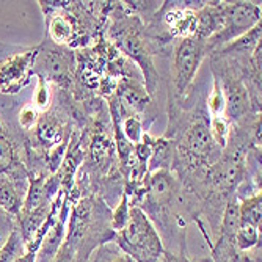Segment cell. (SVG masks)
<instances>
[{"label": "cell", "mask_w": 262, "mask_h": 262, "mask_svg": "<svg viewBox=\"0 0 262 262\" xmlns=\"http://www.w3.org/2000/svg\"><path fill=\"white\" fill-rule=\"evenodd\" d=\"M115 242L135 262H159L163 253L162 239L154 223L137 206L130 207V219L123 231L115 234Z\"/></svg>", "instance_id": "6da1fadb"}, {"label": "cell", "mask_w": 262, "mask_h": 262, "mask_svg": "<svg viewBox=\"0 0 262 262\" xmlns=\"http://www.w3.org/2000/svg\"><path fill=\"white\" fill-rule=\"evenodd\" d=\"M260 22V5L256 2H222V26L206 41L207 49L223 47L239 39Z\"/></svg>", "instance_id": "7a4b0ae2"}, {"label": "cell", "mask_w": 262, "mask_h": 262, "mask_svg": "<svg viewBox=\"0 0 262 262\" xmlns=\"http://www.w3.org/2000/svg\"><path fill=\"white\" fill-rule=\"evenodd\" d=\"M206 52V41L196 38H181L176 42L171 64V77L174 90L179 96L185 94L190 85L193 83Z\"/></svg>", "instance_id": "3957f363"}, {"label": "cell", "mask_w": 262, "mask_h": 262, "mask_svg": "<svg viewBox=\"0 0 262 262\" xmlns=\"http://www.w3.org/2000/svg\"><path fill=\"white\" fill-rule=\"evenodd\" d=\"M36 55L38 47L35 49L19 47V51H16L2 63L0 66V93L17 94L30 83Z\"/></svg>", "instance_id": "277c9868"}, {"label": "cell", "mask_w": 262, "mask_h": 262, "mask_svg": "<svg viewBox=\"0 0 262 262\" xmlns=\"http://www.w3.org/2000/svg\"><path fill=\"white\" fill-rule=\"evenodd\" d=\"M29 187V173L22 165L8 173H0V209L11 219H16L24 204Z\"/></svg>", "instance_id": "5b68a950"}, {"label": "cell", "mask_w": 262, "mask_h": 262, "mask_svg": "<svg viewBox=\"0 0 262 262\" xmlns=\"http://www.w3.org/2000/svg\"><path fill=\"white\" fill-rule=\"evenodd\" d=\"M182 146L196 160H207L212 154H215V151H220L210 137L209 123L203 116L196 118L185 129L182 135Z\"/></svg>", "instance_id": "8992f818"}, {"label": "cell", "mask_w": 262, "mask_h": 262, "mask_svg": "<svg viewBox=\"0 0 262 262\" xmlns=\"http://www.w3.org/2000/svg\"><path fill=\"white\" fill-rule=\"evenodd\" d=\"M71 73V57L68 52L44 49L38 47V55L33 64V74L42 77L44 80L63 82L68 80Z\"/></svg>", "instance_id": "52a82bcc"}, {"label": "cell", "mask_w": 262, "mask_h": 262, "mask_svg": "<svg viewBox=\"0 0 262 262\" xmlns=\"http://www.w3.org/2000/svg\"><path fill=\"white\" fill-rule=\"evenodd\" d=\"M219 82L222 85L225 101H226L223 116L229 123L239 120L250 108L247 86L241 82V79H235L232 76H225V79H219Z\"/></svg>", "instance_id": "ba28073f"}, {"label": "cell", "mask_w": 262, "mask_h": 262, "mask_svg": "<svg viewBox=\"0 0 262 262\" xmlns=\"http://www.w3.org/2000/svg\"><path fill=\"white\" fill-rule=\"evenodd\" d=\"M242 162L239 157H226L219 163L212 165V168L207 173L209 182L215 187L219 192L228 193L241 184L242 179Z\"/></svg>", "instance_id": "9c48e42d"}, {"label": "cell", "mask_w": 262, "mask_h": 262, "mask_svg": "<svg viewBox=\"0 0 262 262\" xmlns=\"http://www.w3.org/2000/svg\"><path fill=\"white\" fill-rule=\"evenodd\" d=\"M39 4L42 8H46L44 14H49V29H47V32H49L51 39L58 46L71 42L74 35V26L71 19L61 13H55L51 2H39Z\"/></svg>", "instance_id": "30bf717a"}, {"label": "cell", "mask_w": 262, "mask_h": 262, "mask_svg": "<svg viewBox=\"0 0 262 262\" xmlns=\"http://www.w3.org/2000/svg\"><path fill=\"white\" fill-rule=\"evenodd\" d=\"M35 129H36V137H38L39 143L44 146H55V149H57L58 143L64 141L63 124L58 120V116L52 115L51 112L39 118Z\"/></svg>", "instance_id": "8fae6325"}, {"label": "cell", "mask_w": 262, "mask_h": 262, "mask_svg": "<svg viewBox=\"0 0 262 262\" xmlns=\"http://www.w3.org/2000/svg\"><path fill=\"white\" fill-rule=\"evenodd\" d=\"M241 228V217H239V198L235 195H231L225 212H223V217H222V235H220V241L223 242H231L234 244V235L237 232V229Z\"/></svg>", "instance_id": "7c38bea8"}, {"label": "cell", "mask_w": 262, "mask_h": 262, "mask_svg": "<svg viewBox=\"0 0 262 262\" xmlns=\"http://www.w3.org/2000/svg\"><path fill=\"white\" fill-rule=\"evenodd\" d=\"M239 217L241 225H248L260 229L262 222V195L254 193L239 200Z\"/></svg>", "instance_id": "4fadbf2b"}, {"label": "cell", "mask_w": 262, "mask_h": 262, "mask_svg": "<svg viewBox=\"0 0 262 262\" xmlns=\"http://www.w3.org/2000/svg\"><path fill=\"white\" fill-rule=\"evenodd\" d=\"M113 152H115L113 143L105 135L99 134L93 138V143L90 146V156H91L94 165H98L102 170H107L108 165L112 163Z\"/></svg>", "instance_id": "5bb4252c"}, {"label": "cell", "mask_w": 262, "mask_h": 262, "mask_svg": "<svg viewBox=\"0 0 262 262\" xmlns=\"http://www.w3.org/2000/svg\"><path fill=\"white\" fill-rule=\"evenodd\" d=\"M24 253H26V242H24L17 226H14L5 244L0 247V262H16Z\"/></svg>", "instance_id": "9a60e30c"}, {"label": "cell", "mask_w": 262, "mask_h": 262, "mask_svg": "<svg viewBox=\"0 0 262 262\" xmlns=\"http://www.w3.org/2000/svg\"><path fill=\"white\" fill-rule=\"evenodd\" d=\"M209 132H210V137L213 140V143L223 149L228 141H229V135H231V123L226 120L223 115H219V116H210L209 120Z\"/></svg>", "instance_id": "2e32d148"}, {"label": "cell", "mask_w": 262, "mask_h": 262, "mask_svg": "<svg viewBox=\"0 0 262 262\" xmlns=\"http://www.w3.org/2000/svg\"><path fill=\"white\" fill-rule=\"evenodd\" d=\"M234 245L241 251H250L260 245V229L248 225H241L234 235Z\"/></svg>", "instance_id": "e0dca14e"}, {"label": "cell", "mask_w": 262, "mask_h": 262, "mask_svg": "<svg viewBox=\"0 0 262 262\" xmlns=\"http://www.w3.org/2000/svg\"><path fill=\"white\" fill-rule=\"evenodd\" d=\"M130 219V203H129V196L126 192H123L121 195V201L116 204L113 213L110 215V228L112 231L116 234L126 228L127 222Z\"/></svg>", "instance_id": "ac0fdd59"}, {"label": "cell", "mask_w": 262, "mask_h": 262, "mask_svg": "<svg viewBox=\"0 0 262 262\" xmlns=\"http://www.w3.org/2000/svg\"><path fill=\"white\" fill-rule=\"evenodd\" d=\"M225 107H226L225 94H223L219 79L215 77V80H213V88L207 98V108H209L210 116H219L225 113Z\"/></svg>", "instance_id": "d6986e66"}, {"label": "cell", "mask_w": 262, "mask_h": 262, "mask_svg": "<svg viewBox=\"0 0 262 262\" xmlns=\"http://www.w3.org/2000/svg\"><path fill=\"white\" fill-rule=\"evenodd\" d=\"M17 165L19 163L16 160V154L10 140L7 137L0 138V173H8Z\"/></svg>", "instance_id": "ffe728a7"}, {"label": "cell", "mask_w": 262, "mask_h": 262, "mask_svg": "<svg viewBox=\"0 0 262 262\" xmlns=\"http://www.w3.org/2000/svg\"><path fill=\"white\" fill-rule=\"evenodd\" d=\"M123 135L129 143H132V145H138L141 141L143 129H141V121L138 116L130 115L123 121Z\"/></svg>", "instance_id": "44dd1931"}, {"label": "cell", "mask_w": 262, "mask_h": 262, "mask_svg": "<svg viewBox=\"0 0 262 262\" xmlns=\"http://www.w3.org/2000/svg\"><path fill=\"white\" fill-rule=\"evenodd\" d=\"M38 77V83H36V90L33 93V105L36 110H46L51 105V88H49V82L44 80L42 77Z\"/></svg>", "instance_id": "7402d4cb"}, {"label": "cell", "mask_w": 262, "mask_h": 262, "mask_svg": "<svg viewBox=\"0 0 262 262\" xmlns=\"http://www.w3.org/2000/svg\"><path fill=\"white\" fill-rule=\"evenodd\" d=\"M94 262H135L130 256H127L124 251H121L116 247H102L99 253L96 254Z\"/></svg>", "instance_id": "603a6c76"}, {"label": "cell", "mask_w": 262, "mask_h": 262, "mask_svg": "<svg viewBox=\"0 0 262 262\" xmlns=\"http://www.w3.org/2000/svg\"><path fill=\"white\" fill-rule=\"evenodd\" d=\"M38 110L33 105H26L19 113V124L24 130H32L38 124Z\"/></svg>", "instance_id": "cb8c5ba5"}, {"label": "cell", "mask_w": 262, "mask_h": 262, "mask_svg": "<svg viewBox=\"0 0 262 262\" xmlns=\"http://www.w3.org/2000/svg\"><path fill=\"white\" fill-rule=\"evenodd\" d=\"M14 226H16V225H13L11 217L5 215V217L0 219V247H2V245L5 244L7 237L10 235V232L13 231Z\"/></svg>", "instance_id": "d4e9b609"}, {"label": "cell", "mask_w": 262, "mask_h": 262, "mask_svg": "<svg viewBox=\"0 0 262 262\" xmlns=\"http://www.w3.org/2000/svg\"><path fill=\"white\" fill-rule=\"evenodd\" d=\"M16 51H19L17 46H7V44H2L0 42V66H2V63L10 57L13 55Z\"/></svg>", "instance_id": "484cf974"}, {"label": "cell", "mask_w": 262, "mask_h": 262, "mask_svg": "<svg viewBox=\"0 0 262 262\" xmlns=\"http://www.w3.org/2000/svg\"><path fill=\"white\" fill-rule=\"evenodd\" d=\"M16 262H36V253L33 251H26Z\"/></svg>", "instance_id": "4316f807"}, {"label": "cell", "mask_w": 262, "mask_h": 262, "mask_svg": "<svg viewBox=\"0 0 262 262\" xmlns=\"http://www.w3.org/2000/svg\"><path fill=\"white\" fill-rule=\"evenodd\" d=\"M7 137V132H5V127H4V124L0 123V138H5Z\"/></svg>", "instance_id": "83f0119b"}]
</instances>
